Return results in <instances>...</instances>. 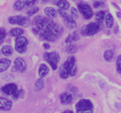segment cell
<instances>
[{"label": "cell", "mask_w": 121, "mask_h": 113, "mask_svg": "<svg viewBox=\"0 0 121 113\" xmlns=\"http://www.w3.org/2000/svg\"><path fill=\"white\" fill-rule=\"evenodd\" d=\"M54 1H57V0H54Z\"/></svg>", "instance_id": "cell-41"}, {"label": "cell", "mask_w": 121, "mask_h": 113, "mask_svg": "<svg viewBox=\"0 0 121 113\" xmlns=\"http://www.w3.org/2000/svg\"><path fill=\"white\" fill-rule=\"evenodd\" d=\"M79 39V36L78 34L76 32H74L72 34H70L67 36L65 40V42L67 44H71L74 41H78Z\"/></svg>", "instance_id": "cell-24"}, {"label": "cell", "mask_w": 121, "mask_h": 113, "mask_svg": "<svg viewBox=\"0 0 121 113\" xmlns=\"http://www.w3.org/2000/svg\"><path fill=\"white\" fill-rule=\"evenodd\" d=\"M77 49H78V48L76 45L70 44L66 48V51L69 54H74L76 52Z\"/></svg>", "instance_id": "cell-28"}, {"label": "cell", "mask_w": 121, "mask_h": 113, "mask_svg": "<svg viewBox=\"0 0 121 113\" xmlns=\"http://www.w3.org/2000/svg\"><path fill=\"white\" fill-rule=\"evenodd\" d=\"M8 21L11 25H17L22 27H27L31 23V20L27 16L21 15H15L9 16Z\"/></svg>", "instance_id": "cell-5"}, {"label": "cell", "mask_w": 121, "mask_h": 113, "mask_svg": "<svg viewBox=\"0 0 121 113\" xmlns=\"http://www.w3.org/2000/svg\"><path fill=\"white\" fill-rule=\"evenodd\" d=\"M63 64L68 69L70 76L73 77L76 75L77 73V67L76 65V58L74 56L70 55L69 56Z\"/></svg>", "instance_id": "cell-8"}, {"label": "cell", "mask_w": 121, "mask_h": 113, "mask_svg": "<svg viewBox=\"0 0 121 113\" xmlns=\"http://www.w3.org/2000/svg\"><path fill=\"white\" fill-rule=\"evenodd\" d=\"M59 75H60L61 78L64 79V80L67 79L70 76L68 69H67V68H66L64 64L61 65V66L60 68V69H59Z\"/></svg>", "instance_id": "cell-17"}, {"label": "cell", "mask_w": 121, "mask_h": 113, "mask_svg": "<svg viewBox=\"0 0 121 113\" xmlns=\"http://www.w3.org/2000/svg\"><path fill=\"white\" fill-rule=\"evenodd\" d=\"M114 56V52L111 49H107L104 53V58L106 61H111Z\"/></svg>", "instance_id": "cell-26"}, {"label": "cell", "mask_w": 121, "mask_h": 113, "mask_svg": "<svg viewBox=\"0 0 121 113\" xmlns=\"http://www.w3.org/2000/svg\"><path fill=\"white\" fill-rule=\"evenodd\" d=\"M43 47L45 49H49L50 48V45L48 43V42H44V43L43 44Z\"/></svg>", "instance_id": "cell-35"}, {"label": "cell", "mask_w": 121, "mask_h": 113, "mask_svg": "<svg viewBox=\"0 0 121 113\" xmlns=\"http://www.w3.org/2000/svg\"><path fill=\"white\" fill-rule=\"evenodd\" d=\"M116 14H117V16L118 18H121V12L120 11H117V12H116Z\"/></svg>", "instance_id": "cell-36"}, {"label": "cell", "mask_w": 121, "mask_h": 113, "mask_svg": "<svg viewBox=\"0 0 121 113\" xmlns=\"http://www.w3.org/2000/svg\"><path fill=\"white\" fill-rule=\"evenodd\" d=\"M45 85V81L43 78H40L37 79L34 83V90L35 91H39L44 88Z\"/></svg>", "instance_id": "cell-18"}, {"label": "cell", "mask_w": 121, "mask_h": 113, "mask_svg": "<svg viewBox=\"0 0 121 113\" xmlns=\"http://www.w3.org/2000/svg\"><path fill=\"white\" fill-rule=\"evenodd\" d=\"M93 5L95 8H98L105 6V3L101 1H94L93 2Z\"/></svg>", "instance_id": "cell-33"}, {"label": "cell", "mask_w": 121, "mask_h": 113, "mask_svg": "<svg viewBox=\"0 0 121 113\" xmlns=\"http://www.w3.org/2000/svg\"><path fill=\"white\" fill-rule=\"evenodd\" d=\"M79 12L85 20H89L93 16V12L91 6L85 2H80L78 5Z\"/></svg>", "instance_id": "cell-7"}, {"label": "cell", "mask_w": 121, "mask_h": 113, "mask_svg": "<svg viewBox=\"0 0 121 113\" xmlns=\"http://www.w3.org/2000/svg\"><path fill=\"white\" fill-rule=\"evenodd\" d=\"M76 113H93V105L88 99H81L75 105Z\"/></svg>", "instance_id": "cell-2"}, {"label": "cell", "mask_w": 121, "mask_h": 113, "mask_svg": "<svg viewBox=\"0 0 121 113\" xmlns=\"http://www.w3.org/2000/svg\"><path fill=\"white\" fill-rule=\"evenodd\" d=\"M62 113H73V111H70V110H66V111H63V112Z\"/></svg>", "instance_id": "cell-37"}, {"label": "cell", "mask_w": 121, "mask_h": 113, "mask_svg": "<svg viewBox=\"0 0 121 113\" xmlns=\"http://www.w3.org/2000/svg\"><path fill=\"white\" fill-rule=\"evenodd\" d=\"M43 58L45 61L49 64L53 70H56L57 65L60 60V56L57 51L46 52L44 54Z\"/></svg>", "instance_id": "cell-4"}, {"label": "cell", "mask_w": 121, "mask_h": 113, "mask_svg": "<svg viewBox=\"0 0 121 113\" xmlns=\"http://www.w3.org/2000/svg\"><path fill=\"white\" fill-rule=\"evenodd\" d=\"M56 5L59 9H63V10H68L70 7V4L66 0H59L56 2Z\"/></svg>", "instance_id": "cell-22"}, {"label": "cell", "mask_w": 121, "mask_h": 113, "mask_svg": "<svg viewBox=\"0 0 121 113\" xmlns=\"http://www.w3.org/2000/svg\"><path fill=\"white\" fill-rule=\"evenodd\" d=\"M24 93V91L22 90V89H18L17 91L13 95V98L14 99V100H17V99L19 98L22 95V94H23Z\"/></svg>", "instance_id": "cell-34"}, {"label": "cell", "mask_w": 121, "mask_h": 113, "mask_svg": "<svg viewBox=\"0 0 121 113\" xmlns=\"http://www.w3.org/2000/svg\"><path fill=\"white\" fill-rule=\"evenodd\" d=\"M24 32V31L21 28H13L9 31V34L11 36H15V37H18V36H22V34Z\"/></svg>", "instance_id": "cell-23"}, {"label": "cell", "mask_w": 121, "mask_h": 113, "mask_svg": "<svg viewBox=\"0 0 121 113\" xmlns=\"http://www.w3.org/2000/svg\"><path fill=\"white\" fill-rule=\"evenodd\" d=\"M11 61L8 58H2L0 60V73L5 71L10 66Z\"/></svg>", "instance_id": "cell-15"}, {"label": "cell", "mask_w": 121, "mask_h": 113, "mask_svg": "<svg viewBox=\"0 0 121 113\" xmlns=\"http://www.w3.org/2000/svg\"><path fill=\"white\" fill-rule=\"evenodd\" d=\"M28 40L25 36H20L17 37L15 40V49L18 53L24 54L26 52Z\"/></svg>", "instance_id": "cell-6"}, {"label": "cell", "mask_w": 121, "mask_h": 113, "mask_svg": "<svg viewBox=\"0 0 121 113\" xmlns=\"http://www.w3.org/2000/svg\"><path fill=\"white\" fill-rule=\"evenodd\" d=\"M105 23H106V26L108 28H112L114 24V20L112 15L110 13L106 15V18H105Z\"/></svg>", "instance_id": "cell-25"}, {"label": "cell", "mask_w": 121, "mask_h": 113, "mask_svg": "<svg viewBox=\"0 0 121 113\" xmlns=\"http://www.w3.org/2000/svg\"></svg>", "instance_id": "cell-42"}, {"label": "cell", "mask_w": 121, "mask_h": 113, "mask_svg": "<svg viewBox=\"0 0 121 113\" xmlns=\"http://www.w3.org/2000/svg\"><path fill=\"white\" fill-rule=\"evenodd\" d=\"M7 36V32L6 29L3 27H1L0 28V44H2V42H4V40L6 38Z\"/></svg>", "instance_id": "cell-27"}, {"label": "cell", "mask_w": 121, "mask_h": 113, "mask_svg": "<svg viewBox=\"0 0 121 113\" xmlns=\"http://www.w3.org/2000/svg\"><path fill=\"white\" fill-rule=\"evenodd\" d=\"M26 5L25 0H17L13 4V8L14 10L19 11L23 9Z\"/></svg>", "instance_id": "cell-21"}, {"label": "cell", "mask_w": 121, "mask_h": 113, "mask_svg": "<svg viewBox=\"0 0 121 113\" xmlns=\"http://www.w3.org/2000/svg\"><path fill=\"white\" fill-rule=\"evenodd\" d=\"M60 100L61 104L67 105L72 103L73 98L71 93H69V92H64L60 95Z\"/></svg>", "instance_id": "cell-13"}, {"label": "cell", "mask_w": 121, "mask_h": 113, "mask_svg": "<svg viewBox=\"0 0 121 113\" xmlns=\"http://www.w3.org/2000/svg\"><path fill=\"white\" fill-rule=\"evenodd\" d=\"M44 12L47 17L51 19L57 17L58 14L57 11L53 7H46L44 9Z\"/></svg>", "instance_id": "cell-14"}, {"label": "cell", "mask_w": 121, "mask_h": 113, "mask_svg": "<svg viewBox=\"0 0 121 113\" xmlns=\"http://www.w3.org/2000/svg\"><path fill=\"white\" fill-rule=\"evenodd\" d=\"M13 52H14L13 48L9 45H4L1 48V52L5 56H11L13 54Z\"/></svg>", "instance_id": "cell-19"}, {"label": "cell", "mask_w": 121, "mask_h": 113, "mask_svg": "<svg viewBox=\"0 0 121 113\" xmlns=\"http://www.w3.org/2000/svg\"><path fill=\"white\" fill-rule=\"evenodd\" d=\"M73 1H80V0H72Z\"/></svg>", "instance_id": "cell-40"}, {"label": "cell", "mask_w": 121, "mask_h": 113, "mask_svg": "<svg viewBox=\"0 0 121 113\" xmlns=\"http://www.w3.org/2000/svg\"><path fill=\"white\" fill-rule=\"evenodd\" d=\"M106 12L105 11H99L95 14V18L96 22L99 24H102L104 22V20L106 18Z\"/></svg>", "instance_id": "cell-20"}, {"label": "cell", "mask_w": 121, "mask_h": 113, "mask_svg": "<svg viewBox=\"0 0 121 113\" xmlns=\"http://www.w3.org/2000/svg\"><path fill=\"white\" fill-rule=\"evenodd\" d=\"M116 64H117V71L121 75V55H119L117 58Z\"/></svg>", "instance_id": "cell-31"}, {"label": "cell", "mask_w": 121, "mask_h": 113, "mask_svg": "<svg viewBox=\"0 0 121 113\" xmlns=\"http://www.w3.org/2000/svg\"><path fill=\"white\" fill-rule=\"evenodd\" d=\"M13 106V102L9 99L0 98V109L2 111H9Z\"/></svg>", "instance_id": "cell-11"}, {"label": "cell", "mask_w": 121, "mask_h": 113, "mask_svg": "<svg viewBox=\"0 0 121 113\" xmlns=\"http://www.w3.org/2000/svg\"><path fill=\"white\" fill-rule=\"evenodd\" d=\"M40 11V8L38 7H33V8H31V9H30L28 11H27V14L28 16H33L34 15L36 14L37 13H38Z\"/></svg>", "instance_id": "cell-29"}, {"label": "cell", "mask_w": 121, "mask_h": 113, "mask_svg": "<svg viewBox=\"0 0 121 113\" xmlns=\"http://www.w3.org/2000/svg\"><path fill=\"white\" fill-rule=\"evenodd\" d=\"M50 0H42V2L44 4L47 3L48 2H49Z\"/></svg>", "instance_id": "cell-39"}, {"label": "cell", "mask_w": 121, "mask_h": 113, "mask_svg": "<svg viewBox=\"0 0 121 113\" xmlns=\"http://www.w3.org/2000/svg\"><path fill=\"white\" fill-rule=\"evenodd\" d=\"M63 19L64 22L66 26L69 29H73L77 27V24L74 20V18L70 14H69L67 16Z\"/></svg>", "instance_id": "cell-12"}, {"label": "cell", "mask_w": 121, "mask_h": 113, "mask_svg": "<svg viewBox=\"0 0 121 113\" xmlns=\"http://www.w3.org/2000/svg\"><path fill=\"white\" fill-rule=\"evenodd\" d=\"M39 0H25L26 5L28 7H33L37 4Z\"/></svg>", "instance_id": "cell-32"}, {"label": "cell", "mask_w": 121, "mask_h": 113, "mask_svg": "<svg viewBox=\"0 0 121 113\" xmlns=\"http://www.w3.org/2000/svg\"><path fill=\"white\" fill-rule=\"evenodd\" d=\"M18 87L16 84L9 83L4 85L1 88V91L2 93L7 95H12L13 96L18 91Z\"/></svg>", "instance_id": "cell-10"}, {"label": "cell", "mask_w": 121, "mask_h": 113, "mask_svg": "<svg viewBox=\"0 0 121 113\" xmlns=\"http://www.w3.org/2000/svg\"><path fill=\"white\" fill-rule=\"evenodd\" d=\"M49 68L45 64H41L39 68V75L40 78H44L48 75Z\"/></svg>", "instance_id": "cell-16"}, {"label": "cell", "mask_w": 121, "mask_h": 113, "mask_svg": "<svg viewBox=\"0 0 121 113\" xmlns=\"http://www.w3.org/2000/svg\"><path fill=\"white\" fill-rule=\"evenodd\" d=\"M14 67H13V71L19 72V73H24L27 69V64L23 58L18 57L15 58L14 62Z\"/></svg>", "instance_id": "cell-9"}, {"label": "cell", "mask_w": 121, "mask_h": 113, "mask_svg": "<svg viewBox=\"0 0 121 113\" xmlns=\"http://www.w3.org/2000/svg\"><path fill=\"white\" fill-rule=\"evenodd\" d=\"M112 4L113 5V7H115V8H117V9H119H119H119V7H118V6L115 3H113V2H112Z\"/></svg>", "instance_id": "cell-38"}, {"label": "cell", "mask_w": 121, "mask_h": 113, "mask_svg": "<svg viewBox=\"0 0 121 113\" xmlns=\"http://www.w3.org/2000/svg\"><path fill=\"white\" fill-rule=\"evenodd\" d=\"M101 26L100 24L92 22L82 27L80 34L83 36H92L99 32Z\"/></svg>", "instance_id": "cell-3"}, {"label": "cell", "mask_w": 121, "mask_h": 113, "mask_svg": "<svg viewBox=\"0 0 121 113\" xmlns=\"http://www.w3.org/2000/svg\"><path fill=\"white\" fill-rule=\"evenodd\" d=\"M79 10L77 9L74 7H72L70 9L71 15L73 16L74 18H78L79 17Z\"/></svg>", "instance_id": "cell-30"}, {"label": "cell", "mask_w": 121, "mask_h": 113, "mask_svg": "<svg viewBox=\"0 0 121 113\" xmlns=\"http://www.w3.org/2000/svg\"><path fill=\"white\" fill-rule=\"evenodd\" d=\"M34 22L35 27L33 28V32L43 41L54 42L63 32V27L49 18L38 16L35 18Z\"/></svg>", "instance_id": "cell-1"}]
</instances>
